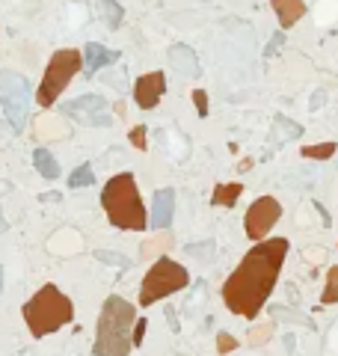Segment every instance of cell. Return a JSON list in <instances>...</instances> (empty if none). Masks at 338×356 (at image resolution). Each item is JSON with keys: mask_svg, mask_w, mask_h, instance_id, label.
Masks as SVG:
<instances>
[{"mask_svg": "<svg viewBox=\"0 0 338 356\" xmlns=\"http://www.w3.org/2000/svg\"><path fill=\"white\" fill-rule=\"evenodd\" d=\"M172 217H175V190L172 187H164V190H157L155 199H151L148 229L166 231L169 226H172Z\"/></svg>", "mask_w": 338, "mask_h": 356, "instance_id": "cell-11", "label": "cell"}, {"mask_svg": "<svg viewBox=\"0 0 338 356\" xmlns=\"http://www.w3.org/2000/svg\"><path fill=\"white\" fill-rule=\"evenodd\" d=\"M282 220V202L276 196H258V199L246 208L244 217V231L252 244H261V240L270 238V229Z\"/></svg>", "mask_w": 338, "mask_h": 356, "instance_id": "cell-8", "label": "cell"}, {"mask_svg": "<svg viewBox=\"0 0 338 356\" xmlns=\"http://www.w3.org/2000/svg\"><path fill=\"white\" fill-rule=\"evenodd\" d=\"M83 68V51H75V48H62L57 51L53 57L48 60L44 66V75H42V84L36 89V101L39 107H53L57 98L66 92V86L71 84V77Z\"/></svg>", "mask_w": 338, "mask_h": 356, "instance_id": "cell-5", "label": "cell"}, {"mask_svg": "<svg viewBox=\"0 0 338 356\" xmlns=\"http://www.w3.org/2000/svg\"><path fill=\"white\" fill-rule=\"evenodd\" d=\"M146 327H148V320H146V318H140L137 324H133V335H131V344H133V347H140V344H142V338H146Z\"/></svg>", "mask_w": 338, "mask_h": 356, "instance_id": "cell-27", "label": "cell"}, {"mask_svg": "<svg viewBox=\"0 0 338 356\" xmlns=\"http://www.w3.org/2000/svg\"><path fill=\"white\" fill-rule=\"evenodd\" d=\"M320 303H324V306H335V303H338V267H329L324 294H320Z\"/></svg>", "mask_w": 338, "mask_h": 356, "instance_id": "cell-22", "label": "cell"}, {"mask_svg": "<svg viewBox=\"0 0 338 356\" xmlns=\"http://www.w3.org/2000/svg\"><path fill=\"white\" fill-rule=\"evenodd\" d=\"M282 39H285V36H276V39H273V44H267V51H264L267 57H270V53H273L276 48H279V44H282Z\"/></svg>", "mask_w": 338, "mask_h": 356, "instance_id": "cell-31", "label": "cell"}, {"mask_svg": "<svg viewBox=\"0 0 338 356\" xmlns=\"http://www.w3.org/2000/svg\"><path fill=\"white\" fill-rule=\"evenodd\" d=\"M21 315H24V324L30 329V335L44 338V335L57 333V329H62L66 324L75 320V303H71V297H66L57 285L48 282L24 303Z\"/></svg>", "mask_w": 338, "mask_h": 356, "instance_id": "cell-4", "label": "cell"}, {"mask_svg": "<svg viewBox=\"0 0 338 356\" xmlns=\"http://www.w3.org/2000/svg\"><path fill=\"white\" fill-rule=\"evenodd\" d=\"M302 258H306V262L315 267V264H320V262H326V249H324V246H306Z\"/></svg>", "mask_w": 338, "mask_h": 356, "instance_id": "cell-24", "label": "cell"}, {"mask_svg": "<svg viewBox=\"0 0 338 356\" xmlns=\"http://www.w3.org/2000/svg\"><path fill=\"white\" fill-rule=\"evenodd\" d=\"M101 205L107 211L110 226L122 229V231H142V229H148L146 205H142L137 178H133L131 173H119L116 178H110V181L104 184Z\"/></svg>", "mask_w": 338, "mask_h": 356, "instance_id": "cell-3", "label": "cell"}, {"mask_svg": "<svg viewBox=\"0 0 338 356\" xmlns=\"http://www.w3.org/2000/svg\"><path fill=\"white\" fill-rule=\"evenodd\" d=\"M231 351H237V338L231 335V333H220V335H217V353L226 356V353H231Z\"/></svg>", "mask_w": 338, "mask_h": 356, "instance_id": "cell-23", "label": "cell"}, {"mask_svg": "<svg viewBox=\"0 0 338 356\" xmlns=\"http://www.w3.org/2000/svg\"><path fill=\"white\" fill-rule=\"evenodd\" d=\"M172 246V231H157L151 240H146V244L140 246V258H155V255H160V253H166V249Z\"/></svg>", "mask_w": 338, "mask_h": 356, "instance_id": "cell-17", "label": "cell"}, {"mask_svg": "<svg viewBox=\"0 0 338 356\" xmlns=\"http://www.w3.org/2000/svg\"><path fill=\"white\" fill-rule=\"evenodd\" d=\"M116 60H119V53L110 51V48H104V44H98V42H89L83 48V71L89 77H92L95 71H101L104 66H113Z\"/></svg>", "mask_w": 338, "mask_h": 356, "instance_id": "cell-12", "label": "cell"}, {"mask_svg": "<svg viewBox=\"0 0 338 356\" xmlns=\"http://www.w3.org/2000/svg\"><path fill=\"white\" fill-rule=\"evenodd\" d=\"M273 12H276V21H279L282 30H291L297 21H302V15L309 12L306 9V0H270Z\"/></svg>", "mask_w": 338, "mask_h": 356, "instance_id": "cell-13", "label": "cell"}, {"mask_svg": "<svg viewBox=\"0 0 338 356\" xmlns=\"http://www.w3.org/2000/svg\"><path fill=\"white\" fill-rule=\"evenodd\" d=\"M0 291H3V267H0Z\"/></svg>", "mask_w": 338, "mask_h": 356, "instance_id": "cell-34", "label": "cell"}, {"mask_svg": "<svg viewBox=\"0 0 338 356\" xmlns=\"http://www.w3.org/2000/svg\"><path fill=\"white\" fill-rule=\"evenodd\" d=\"M276 333V327H273V320H264V324H255V327H249V333H246V344H252V347H261L267 344L273 338Z\"/></svg>", "mask_w": 338, "mask_h": 356, "instance_id": "cell-19", "label": "cell"}, {"mask_svg": "<svg viewBox=\"0 0 338 356\" xmlns=\"http://www.w3.org/2000/svg\"><path fill=\"white\" fill-rule=\"evenodd\" d=\"M288 238H267L246 255L240 264L231 270V276L222 282V303L231 315H240L246 320H255L267 306V297L273 294L276 282H279L282 264L288 258Z\"/></svg>", "mask_w": 338, "mask_h": 356, "instance_id": "cell-1", "label": "cell"}, {"mask_svg": "<svg viewBox=\"0 0 338 356\" xmlns=\"http://www.w3.org/2000/svg\"><path fill=\"white\" fill-rule=\"evenodd\" d=\"M98 9H101V18H104V24L110 27V30L122 27V21H125V9L116 3V0H98Z\"/></svg>", "mask_w": 338, "mask_h": 356, "instance_id": "cell-18", "label": "cell"}, {"mask_svg": "<svg viewBox=\"0 0 338 356\" xmlns=\"http://www.w3.org/2000/svg\"><path fill=\"white\" fill-rule=\"evenodd\" d=\"M166 92V75L164 71H148V75H140L137 84H133V101H137L140 110H155L157 101Z\"/></svg>", "mask_w": 338, "mask_h": 356, "instance_id": "cell-10", "label": "cell"}, {"mask_svg": "<svg viewBox=\"0 0 338 356\" xmlns=\"http://www.w3.org/2000/svg\"><path fill=\"white\" fill-rule=\"evenodd\" d=\"M42 202H60V193H48V196H42Z\"/></svg>", "mask_w": 338, "mask_h": 356, "instance_id": "cell-32", "label": "cell"}, {"mask_svg": "<svg viewBox=\"0 0 338 356\" xmlns=\"http://www.w3.org/2000/svg\"><path fill=\"white\" fill-rule=\"evenodd\" d=\"M193 104H196V113L202 116H208V92H205V89H193Z\"/></svg>", "mask_w": 338, "mask_h": 356, "instance_id": "cell-25", "label": "cell"}, {"mask_svg": "<svg viewBox=\"0 0 338 356\" xmlns=\"http://www.w3.org/2000/svg\"><path fill=\"white\" fill-rule=\"evenodd\" d=\"M146 125H137V128H131V146H137V149H146Z\"/></svg>", "mask_w": 338, "mask_h": 356, "instance_id": "cell-26", "label": "cell"}, {"mask_svg": "<svg viewBox=\"0 0 338 356\" xmlns=\"http://www.w3.org/2000/svg\"><path fill=\"white\" fill-rule=\"evenodd\" d=\"M95 181V173H92V164H80L77 169L68 173V187L71 190H80V187H89Z\"/></svg>", "mask_w": 338, "mask_h": 356, "instance_id": "cell-21", "label": "cell"}, {"mask_svg": "<svg viewBox=\"0 0 338 356\" xmlns=\"http://www.w3.org/2000/svg\"><path fill=\"white\" fill-rule=\"evenodd\" d=\"M338 151L335 142H315V146H302L300 155L306 160H329Z\"/></svg>", "mask_w": 338, "mask_h": 356, "instance_id": "cell-20", "label": "cell"}, {"mask_svg": "<svg viewBox=\"0 0 338 356\" xmlns=\"http://www.w3.org/2000/svg\"><path fill=\"white\" fill-rule=\"evenodd\" d=\"M240 193H244V184L240 181H229V184H217L211 193V202L220 205V208H235V202L240 199Z\"/></svg>", "mask_w": 338, "mask_h": 356, "instance_id": "cell-16", "label": "cell"}, {"mask_svg": "<svg viewBox=\"0 0 338 356\" xmlns=\"http://www.w3.org/2000/svg\"><path fill=\"white\" fill-rule=\"evenodd\" d=\"M33 166H36V173H39L44 181H57V178H60V164H57V157H53L48 149H36L33 151Z\"/></svg>", "mask_w": 338, "mask_h": 356, "instance_id": "cell-15", "label": "cell"}, {"mask_svg": "<svg viewBox=\"0 0 338 356\" xmlns=\"http://www.w3.org/2000/svg\"><path fill=\"white\" fill-rule=\"evenodd\" d=\"M101 262H107V264H119V267H128V258H122V255H110V253H104V249H98L95 253Z\"/></svg>", "mask_w": 338, "mask_h": 356, "instance_id": "cell-29", "label": "cell"}, {"mask_svg": "<svg viewBox=\"0 0 338 356\" xmlns=\"http://www.w3.org/2000/svg\"><path fill=\"white\" fill-rule=\"evenodd\" d=\"M6 231V220H3V211H0V235Z\"/></svg>", "mask_w": 338, "mask_h": 356, "instance_id": "cell-33", "label": "cell"}, {"mask_svg": "<svg viewBox=\"0 0 338 356\" xmlns=\"http://www.w3.org/2000/svg\"><path fill=\"white\" fill-rule=\"evenodd\" d=\"M169 62H172V68L178 75L184 77H199V60H196V51L187 48V44H172L169 48Z\"/></svg>", "mask_w": 338, "mask_h": 356, "instance_id": "cell-14", "label": "cell"}, {"mask_svg": "<svg viewBox=\"0 0 338 356\" xmlns=\"http://www.w3.org/2000/svg\"><path fill=\"white\" fill-rule=\"evenodd\" d=\"M252 164H255L252 157H244V160L237 164V173H246V169H252Z\"/></svg>", "mask_w": 338, "mask_h": 356, "instance_id": "cell-30", "label": "cell"}, {"mask_svg": "<svg viewBox=\"0 0 338 356\" xmlns=\"http://www.w3.org/2000/svg\"><path fill=\"white\" fill-rule=\"evenodd\" d=\"M0 107L12 131H24L27 125V107H30V84L24 75L3 68L0 71Z\"/></svg>", "mask_w": 338, "mask_h": 356, "instance_id": "cell-7", "label": "cell"}, {"mask_svg": "<svg viewBox=\"0 0 338 356\" xmlns=\"http://www.w3.org/2000/svg\"><path fill=\"white\" fill-rule=\"evenodd\" d=\"M190 285V273H187L184 264L172 262V258L160 255L151 270L142 276V285H140V306H155L157 300L164 297H172L175 291H184Z\"/></svg>", "mask_w": 338, "mask_h": 356, "instance_id": "cell-6", "label": "cell"}, {"mask_svg": "<svg viewBox=\"0 0 338 356\" xmlns=\"http://www.w3.org/2000/svg\"><path fill=\"white\" fill-rule=\"evenodd\" d=\"M137 324V306L122 297H107L95 324L92 356H128L133 351L131 335Z\"/></svg>", "mask_w": 338, "mask_h": 356, "instance_id": "cell-2", "label": "cell"}, {"mask_svg": "<svg viewBox=\"0 0 338 356\" xmlns=\"http://www.w3.org/2000/svg\"><path fill=\"white\" fill-rule=\"evenodd\" d=\"M62 113H66L68 119H75L77 125H86V128H110L113 125L110 104H107L101 95H92V92L68 101L62 107Z\"/></svg>", "mask_w": 338, "mask_h": 356, "instance_id": "cell-9", "label": "cell"}, {"mask_svg": "<svg viewBox=\"0 0 338 356\" xmlns=\"http://www.w3.org/2000/svg\"><path fill=\"white\" fill-rule=\"evenodd\" d=\"M205 249H213V244H190L187 253H190L193 258H211V253H205Z\"/></svg>", "mask_w": 338, "mask_h": 356, "instance_id": "cell-28", "label": "cell"}]
</instances>
